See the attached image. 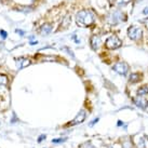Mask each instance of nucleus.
Listing matches in <instances>:
<instances>
[{
	"mask_svg": "<svg viewBox=\"0 0 148 148\" xmlns=\"http://www.w3.org/2000/svg\"><path fill=\"white\" fill-rule=\"evenodd\" d=\"M131 0H121L119 2V5H124V4H127V3H129Z\"/></svg>",
	"mask_w": 148,
	"mask_h": 148,
	"instance_id": "a211bd4d",
	"label": "nucleus"
},
{
	"mask_svg": "<svg viewBox=\"0 0 148 148\" xmlns=\"http://www.w3.org/2000/svg\"><path fill=\"white\" fill-rule=\"evenodd\" d=\"M122 13L120 12V11H115L114 13H111V15L109 16V18H111L110 23L111 24H117L118 22H120L122 20Z\"/></svg>",
	"mask_w": 148,
	"mask_h": 148,
	"instance_id": "6e6552de",
	"label": "nucleus"
},
{
	"mask_svg": "<svg viewBox=\"0 0 148 148\" xmlns=\"http://www.w3.org/2000/svg\"><path fill=\"white\" fill-rule=\"evenodd\" d=\"M16 33L21 34V36H22V35H23V34H24V33H23V32H22V30H20V29H16Z\"/></svg>",
	"mask_w": 148,
	"mask_h": 148,
	"instance_id": "5701e85b",
	"label": "nucleus"
},
{
	"mask_svg": "<svg viewBox=\"0 0 148 148\" xmlns=\"http://www.w3.org/2000/svg\"><path fill=\"white\" fill-rule=\"evenodd\" d=\"M108 1L110 2V4H114L116 2V1H117V0H108Z\"/></svg>",
	"mask_w": 148,
	"mask_h": 148,
	"instance_id": "b1692460",
	"label": "nucleus"
},
{
	"mask_svg": "<svg viewBox=\"0 0 148 148\" xmlns=\"http://www.w3.org/2000/svg\"><path fill=\"white\" fill-rule=\"evenodd\" d=\"M0 36L3 38V39H5L7 36H8V34H7V32H4V30H0Z\"/></svg>",
	"mask_w": 148,
	"mask_h": 148,
	"instance_id": "f3484780",
	"label": "nucleus"
},
{
	"mask_svg": "<svg viewBox=\"0 0 148 148\" xmlns=\"http://www.w3.org/2000/svg\"><path fill=\"white\" fill-rule=\"evenodd\" d=\"M45 138V135H41L40 137H39V140H38V142H41V140H43Z\"/></svg>",
	"mask_w": 148,
	"mask_h": 148,
	"instance_id": "412c9836",
	"label": "nucleus"
},
{
	"mask_svg": "<svg viewBox=\"0 0 148 148\" xmlns=\"http://www.w3.org/2000/svg\"><path fill=\"white\" fill-rule=\"evenodd\" d=\"M86 111L84 110H81L80 112H79L78 115L76 116V118H75L70 123H68L67 125H76V124H79V123H82L83 121H84V119H86Z\"/></svg>",
	"mask_w": 148,
	"mask_h": 148,
	"instance_id": "423d86ee",
	"label": "nucleus"
},
{
	"mask_svg": "<svg viewBox=\"0 0 148 148\" xmlns=\"http://www.w3.org/2000/svg\"><path fill=\"white\" fill-rule=\"evenodd\" d=\"M112 69L115 70L116 73H118L119 75H122V76H125L127 74V71L130 69V67L127 65L125 62H118L116 63L114 67H112Z\"/></svg>",
	"mask_w": 148,
	"mask_h": 148,
	"instance_id": "20e7f679",
	"label": "nucleus"
},
{
	"mask_svg": "<svg viewBox=\"0 0 148 148\" xmlns=\"http://www.w3.org/2000/svg\"><path fill=\"white\" fill-rule=\"evenodd\" d=\"M82 148H96V147H94L93 145L91 144V142H86V143H84L82 145Z\"/></svg>",
	"mask_w": 148,
	"mask_h": 148,
	"instance_id": "dca6fc26",
	"label": "nucleus"
},
{
	"mask_svg": "<svg viewBox=\"0 0 148 148\" xmlns=\"http://www.w3.org/2000/svg\"><path fill=\"white\" fill-rule=\"evenodd\" d=\"M66 138H58V140H52V143H61V142H64Z\"/></svg>",
	"mask_w": 148,
	"mask_h": 148,
	"instance_id": "aec40b11",
	"label": "nucleus"
},
{
	"mask_svg": "<svg viewBox=\"0 0 148 148\" xmlns=\"http://www.w3.org/2000/svg\"><path fill=\"white\" fill-rule=\"evenodd\" d=\"M30 60L26 58H16V66L18 69H22V68H25V67H27V66L30 65Z\"/></svg>",
	"mask_w": 148,
	"mask_h": 148,
	"instance_id": "0eeeda50",
	"label": "nucleus"
},
{
	"mask_svg": "<svg viewBox=\"0 0 148 148\" xmlns=\"http://www.w3.org/2000/svg\"><path fill=\"white\" fill-rule=\"evenodd\" d=\"M121 45H122V41H121L117 36H115V35H114V36H110L109 38H107L106 42H105L106 48L110 50L118 49V48L121 47Z\"/></svg>",
	"mask_w": 148,
	"mask_h": 148,
	"instance_id": "f03ea898",
	"label": "nucleus"
},
{
	"mask_svg": "<svg viewBox=\"0 0 148 148\" xmlns=\"http://www.w3.org/2000/svg\"><path fill=\"white\" fill-rule=\"evenodd\" d=\"M147 143H148L147 137H140V138L136 140V145H137L138 148H146L147 147Z\"/></svg>",
	"mask_w": 148,
	"mask_h": 148,
	"instance_id": "9b49d317",
	"label": "nucleus"
},
{
	"mask_svg": "<svg viewBox=\"0 0 148 148\" xmlns=\"http://www.w3.org/2000/svg\"><path fill=\"white\" fill-rule=\"evenodd\" d=\"M51 30H52V26H51V24H45L41 26V28H40V34L41 35H43V36H45V35H49L50 33H51Z\"/></svg>",
	"mask_w": 148,
	"mask_h": 148,
	"instance_id": "9d476101",
	"label": "nucleus"
},
{
	"mask_svg": "<svg viewBox=\"0 0 148 148\" xmlns=\"http://www.w3.org/2000/svg\"><path fill=\"white\" fill-rule=\"evenodd\" d=\"M143 13H145V14H146V13H148V8H146L144 10V11H143Z\"/></svg>",
	"mask_w": 148,
	"mask_h": 148,
	"instance_id": "393cba45",
	"label": "nucleus"
},
{
	"mask_svg": "<svg viewBox=\"0 0 148 148\" xmlns=\"http://www.w3.org/2000/svg\"><path fill=\"white\" fill-rule=\"evenodd\" d=\"M140 80V75L137 74V73H134V74H131L130 76V79H129V81L131 83H135V82H138Z\"/></svg>",
	"mask_w": 148,
	"mask_h": 148,
	"instance_id": "f8f14e48",
	"label": "nucleus"
},
{
	"mask_svg": "<svg viewBox=\"0 0 148 148\" xmlns=\"http://www.w3.org/2000/svg\"><path fill=\"white\" fill-rule=\"evenodd\" d=\"M9 82V79L5 75H0V86H7Z\"/></svg>",
	"mask_w": 148,
	"mask_h": 148,
	"instance_id": "4468645a",
	"label": "nucleus"
},
{
	"mask_svg": "<svg viewBox=\"0 0 148 148\" xmlns=\"http://www.w3.org/2000/svg\"><path fill=\"white\" fill-rule=\"evenodd\" d=\"M147 94H148V84L140 86V89L137 90V95H144V96H146Z\"/></svg>",
	"mask_w": 148,
	"mask_h": 148,
	"instance_id": "ddd939ff",
	"label": "nucleus"
},
{
	"mask_svg": "<svg viewBox=\"0 0 148 148\" xmlns=\"http://www.w3.org/2000/svg\"><path fill=\"white\" fill-rule=\"evenodd\" d=\"M76 23L80 27H89L94 23V15L89 10H81L76 14Z\"/></svg>",
	"mask_w": 148,
	"mask_h": 148,
	"instance_id": "f257e3e1",
	"label": "nucleus"
},
{
	"mask_svg": "<svg viewBox=\"0 0 148 148\" xmlns=\"http://www.w3.org/2000/svg\"><path fill=\"white\" fill-rule=\"evenodd\" d=\"M133 102L136 106L142 108V109H145L148 106V99L145 97L144 95H137L135 99H133Z\"/></svg>",
	"mask_w": 148,
	"mask_h": 148,
	"instance_id": "39448f33",
	"label": "nucleus"
},
{
	"mask_svg": "<svg viewBox=\"0 0 148 148\" xmlns=\"http://www.w3.org/2000/svg\"><path fill=\"white\" fill-rule=\"evenodd\" d=\"M91 47H92V49L93 50H97L99 47V43H101V38L99 36H96V35H93L92 37H91Z\"/></svg>",
	"mask_w": 148,
	"mask_h": 148,
	"instance_id": "1a4fd4ad",
	"label": "nucleus"
},
{
	"mask_svg": "<svg viewBox=\"0 0 148 148\" xmlns=\"http://www.w3.org/2000/svg\"><path fill=\"white\" fill-rule=\"evenodd\" d=\"M122 146H123V148H132L131 140H125L123 143H122Z\"/></svg>",
	"mask_w": 148,
	"mask_h": 148,
	"instance_id": "2eb2a0df",
	"label": "nucleus"
},
{
	"mask_svg": "<svg viewBox=\"0 0 148 148\" xmlns=\"http://www.w3.org/2000/svg\"><path fill=\"white\" fill-rule=\"evenodd\" d=\"M97 121H99V119H97V118H96V119H94V120H93V122L91 123V125H93V124H94L95 122H97Z\"/></svg>",
	"mask_w": 148,
	"mask_h": 148,
	"instance_id": "4be33fe9",
	"label": "nucleus"
},
{
	"mask_svg": "<svg viewBox=\"0 0 148 148\" xmlns=\"http://www.w3.org/2000/svg\"><path fill=\"white\" fill-rule=\"evenodd\" d=\"M142 34H143L142 29L140 27H137V26H131L127 29V36L132 40H138V39H140Z\"/></svg>",
	"mask_w": 148,
	"mask_h": 148,
	"instance_id": "7ed1b4c3",
	"label": "nucleus"
},
{
	"mask_svg": "<svg viewBox=\"0 0 148 148\" xmlns=\"http://www.w3.org/2000/svg\"><path fill=\"white\" fill-rule=\"evenodd\" d=\"M140 23H143V24H144L145 26L148 28V17H146V18H144V20H142V21H140Z\"/></svg>",
	"mask_w": 148,
	"mask_h": 148,
	"instance_id": "6ab92c4d",
	"label": "nucleus"
}]
</instances>
